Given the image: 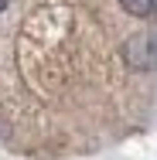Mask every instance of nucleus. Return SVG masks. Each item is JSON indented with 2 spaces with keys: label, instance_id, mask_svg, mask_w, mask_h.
I'll list each match as a JSON object with an SVG mask.
<instances>
[{
  "label": "nucleus",
  "instance_id": "f257e3e1",
  "mask_svg": "<svg viewBox=\"0 0 157 160\" xmlns=\"http://www.w3.org/2000/svg\"><path fill=\"white\" fill-rule=\"evenodd\" d=\"M123 58H126V65L137 68V72L157 68V38L154 34H133L123 44Z\"/></svg>",
  "mask_w": 157,
  "mask_h": 160
},
{
  "label": "nucleus",
  "instance_id": "f03ea898",
  "mask_svg": "<svg viewBox=\"0 0 157 160\" xmlns=\"http://www.w3.org/2000/svg\"><path fill=\"white\" fill-rule=\"evenodd\" d=\"M120 7H123L126 14H133V17H154L157 14L154 0H120Z\"/></svg>",
  "mask_w": 157,
  "mask_h": 160
},
{
  "label": "nucleus",
  "instance_id": "7ed1b4c3",
  "mask_svg": "<svg viewBox=\"0 0 157 160\" xmlns=\"http://www.w3.org/2000/svg\"><path fill=\"white\" fill-rule=\"evenodd\" d=\"M3 7H7V0H0V10H3Z\"/></svg>",
  "mask_w": 157,
  "mask_h": 160
}]
</instances>
